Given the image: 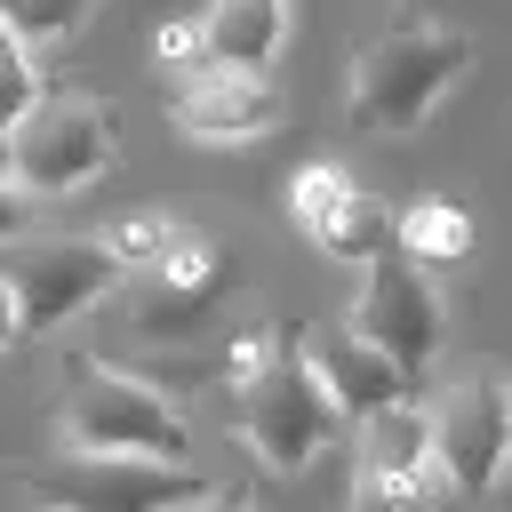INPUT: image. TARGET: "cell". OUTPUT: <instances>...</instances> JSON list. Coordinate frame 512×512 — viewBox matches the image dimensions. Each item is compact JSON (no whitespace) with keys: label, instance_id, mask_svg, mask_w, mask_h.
I'll use <instances>...</instances> for the list:
<instances>
[{"label":"cell","instance_id":"cell-1","mask_svg":"<svg viewBox=\"0 0 512 512\" xmlns=\"http://www.w3.org/2000/svg\"><path fill=\"white\" fill-rule=\"evenodd\" d=\"M472 72V32L440 16H392L344 72V128L360 136H416Z\"/></svg>","mask_w":512,"mask_h":512},{"label":"cell","instance_id":"cell-2","mask_svg":"<svg viewBox=\"0 0 512 512\" xmlns=\"http://www.w3.org/2000/svg\"><path fill=\"white\" fill-rule=\"evenodd\" d=\"M56 448L192 464V416L176 408V392L160 376H136V368H112V360L80 352L72 360V384L56 400Z\"/></svg>","mask_w":512,"mask_h":512},{"label":"cell","instance_id":"cell-3","mask_svg":"<svg viewBox=\"0 0 512 512\" xmlns=\"http://www.w3.org/2000/svg\"><path fill=\"white\" fill-rule=\"evenodd\" d=\"M336 400L304 352V328H280L272 360L232 392V440L272 472V480H296L320 464V448H336Z\"/></svg>","mask_w":512,"mask_h":512},{"label":"cell","instance_id":"cell-4","mask_svg":"<svg viewBox=\"0 0 512 512\" xmlns=\"http://www.w3.org/2000/svg\"><path fill=\"white\" fill-rule=\"evenodd\" d=\"M0 160H8V184L24 200H72L120 168V104H104L88 88H48L8 128Z\"/></svg>","mask_w":512,"mask_h":512},{"label":"cell","instance_id":"cell-5","mask_svg":"<svg viewBox=\"0 0 512 512\" xmlns=\"http://www.w3.org/2000/svg\"><path fill=\"white\" fill-rule=\"evenodd\" d=\"M0 280L16 296V328L24 336H56L72 320H88L96 304H112L128 288V264L112 256L104 232H56V240H8L0 248Z\"/></svg>","mask_w":512,"mask_h":512},{"label":"cell","instance_id":"cell-6","mask_svg":"<svg viewBox=\"0 0 512 512\" xmlns=\"http://www.w3.org/2000/svg\"><path fill=\"white\" fill-rule=\"evenodd\" d=\"M432 456H440V488L456 496H496L512 472V368L496 360H464L432 400Z\"/></svg>","mask_w":512,"mask_h":512},{"label":"cell","instance_id":"cell-7","mask_svg":"<svg viewBox=\"0 0 512 512\" xmlns=\"http://www.w3.org/2000/svg\"><path fill=\"white\" fill-rule=\"evenodd\" d=\"M232 288H240L232 248H224L216 232H192V224H184L176 248H168L160 264L128 272V304H120V320H128L136 344H192V336L216 328V312L232 304Z\"/></svg>","mask_w":512,"mask_h":512},{"label":"cell","instance_id":"cell-8","mask_svg":"<svg viewBox=\"0 0 512 512\" xmlns=\"http://www.w3.org/2000/svg\"><path fill=\"white\" fill-rule=\"evenodd\" d=\"M16 480L40 512H192L216 488L208 472L168 456H80V448H64L56 464H24Z\"/></svg>","mask_w":512,"mask_h":512},{"label":"cell","instance_id":"cell-9","mask_svg":"<svg viewBox=\"0 0 512 512\" xmlns=\"http://www.w3.org/2000/svg\"><path fill=\"white\" fill-rule=\"evenodd\" d=\"M368 344H384L392 352V368L408 376V384H424L432 376V360H440V336H448V304H440V288H432V264H416V256H368L360 264V296H352V312H344Z\"/></svg>","mask_w":512,"mask_h":512},{"label":"cell","instance_id":"cell-10","mask_svg":"<svg viewBox=\"0 0 512 512\" xmlns=\"http://www.w3.org/2000/svg\"><path fill=\"white\" fill-rule=\"evenodd\" d=\"M440 488V456H432V416L424 400H392L360 424L352 448V512H424V496Z\"/></svg>","mask_w":512,"mask_h":512},{"label":"cell","instance_id":"cell-11","mask_svg":"<svg viewBox=\"0 0 512 512\" xmlns=\"http://www.w3.org/2000/svg\"><path fill=\"white\" fill-rule=\"evenodd\" d=\"M280 112H288V96L272 88V72L192 64V72L168 80V128H176L184 144H216V152L264 144V136H280Z\"/></svg>","mask_w":512,"mask_h":512},{"label":"cell","instance_id":"cell-12","mask_svg":"<svg viewBox=\"0 0 512 512\" xmlns=\"http://www.w3.org/2000/svg\"><path fill=\"white\" fill-rule=\"evenodd\" d=\"M288 224L304 232V248H320V256H336V264H368V256L392 240L384 200H376L352 168H336V160H304V168L288 176Z\"/></svg>","mask_w":512,"mask_h":512},{"label":"cell","instance_id":"cell-13","mask_svg":"<svg viewBox=\"0 0 512 512\" xmlns=\"http://www.w3.org/2000/svg\"><path fill=\"white\" fill-rule=\"evenodd\" d=\"M304 352H312V368H320V384H328L336 416H352V424H368L376 408H392V400H408V392H416V384L392 368V352H384V344H368L352 320L312 328V336H304Z\"/></svg>","mask_w":512,"mask_h":512},{"label":"cell","instance_id":"cell-14","mask_svg":"<svg viewBox=\"0 0 512 512\" xmlns=\"http://www.w3.org/2000/svg\"><path fill=\"white\" fill-rule=\"evenodd\" d=\"M200 40H208V64L272 72L280 48H288V0H208L200 8Z\"/></svg>","mask_w":512,"mask_h":512},{"label":"cell","instance_id":"cell-15","mask_svg":"<svg viewBox=\"0 0 512 512\" xmlns=\"http://www.w3.org/2000/svg\"><path fill=\"white\" fill-rule=\"evenodd\" d=\"M392 248L440 272V264L472 256V216H464V208H456L448 192H424V200H408V208L392 216Z\"/></svg>","mask_w":512,"mask_h":512},{"label":"cell","instance_id":"cell-16","mask_svg":"<svg viewBox=\"0 0 512 512\" xmlns=\"http://www.w3.org/2000/svg\"><path fill=\"white\" fill-rule=\"evenodd\" d=\"M272 344H280V320H264V312H256V320H232V336H224V344H208V352L192 360V376H200V384H232V392H240V384L272 360Z\"/></svg>","mask_w":512,"mask_h":512},{"label":"cell","instance_id":"cell-17","mask_svg":"<svg viewBox=\"0 0 512 512\" xmlns=\"http://www.w3.org/2000/svg\"><path fill=\"white\" fill-rule=\"evenodd\" d=\"M40 96H48V80H40V48L0 16V144H8V128H16ZM0 168H8V160H0Z\"/></svg>","mask_w":512,"mask_h":512},{"label":"cell","instance_id":"cell-18","mask_svg":"<svg viewBox=\"0 0 512 512\" xmlns=\"http://www.w3.org/2000/svg\"><path fill=\"white\" fill-rule=\"evenodd\" d=\"M176 232H184V216H168V208H128L120 224H104V240H112V256H120L128 272L160 264V256L176 248Z\"/></svg>","mask_w":512,"mask_h":512},{"label":"cell","instance_id":"cell-19","mask_svg":"<svg viewBox=\"0 0 512 512\" xmlns=\"http://www.w3.org/2000/svg\"><path fill=\"white\" fill-rule=\"evenodd\" d=\"M104 0H0V16L32 40V48H64V40H80V24L96 16Z\"/></svg>","mask_w":512,"mask_h":512},{"label":"cell","instance_id":"cell-20","mask_svg":"<svg viewBox=\"0 0 512 512\" xmlns=\"http://www.w3.org/2000/svg\"><path fill=\"white\" fill-rule=\"evenodd\" d=\"M152 56H160L168 72H192V64H208V40H200V16H168V24L152 32Z\"/></svg>","mask_w":512,"mask_h":512},{"label":"cell","instance_id":"cell-21","mask_svg":"<svg viewBox=\"0 0 512 512\" xmlns=\"http://www.w3.org/2000/svg\"><path fill=\"white\" fill-rule=\"evenodd\" d=\"M24 216H32V200H24V192L8 184V168H0V248H8L16 232H24Z\"/></svg>","mask_w":512,"mask_h":512},{"label":"cell","instance_id":"cell-22","mask_svg":"<svg viewBox=\"0 0 512 512\" xmlns=\"http://www.w3.org/2000/svg\"><path fill=\"white\" fill-rule=\"evenodd\" d=\"M24 344V328H16V296H8V280H0V360Z\"/></svg>","mask_w":512,"mask_h":512},{"label":"cell","instance_id":"cell-23","mask_svg":"<svg viewBox=\"0 0 512 512\" xmlns=\"http://www.w3.org/2000/svg\"><path fill=\"white\" fill-rule=\"evenodd\" d=\"M192 512H256V504H248V488H208Z\"/></svg>","mask_w":512,"mask_h":512}]
</instances>
